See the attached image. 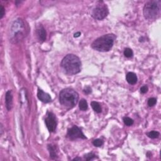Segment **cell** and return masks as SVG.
Instances as JSON below:
<instances>
[{"mask_svg": "<svg viewBox=\"0 0 161 161\" xmlns=\"http://www.w3.org/2000/svg\"><path fill=\"white\" fill-rule=\"evenodd\" d=\"M62 68L68 74L74 75L80 73L81 69V62L79 57L74 54H68L62 60Z\"/></svg>", "mask_w": 161, "mask_h": 161, "instance_id": "1", "label": "cell"}, {"mask_svg": "<svg viewBox=\"0 0 161 161\" xmlns=\"http://www.w3.org/2000/svg\"><path fill=\"white\" fill-rule=\"evenodd\" d=\"M116 39V35L113 33L104 35L98 38L91 44L94 50L99 52H108L111 50Z\"/></svg>", "mask_w": 161, "mask_h": 161, "instance_id": "2", "label": "cell"}, {"mask_svg": "<svg viewBox=\"0 0 161 161\" xmlns=\"http://www.w3.org/2000/svg\"><path fill=\"white\" fill-rule=\"evenodd\" d=\"M26 28L23 21L18 19L12 24L10 28V40L13 44H17L22 41L25 36Z\"/></svg>", "mask_w": 161, "mask_h": 161, "instance_id": "3", "label": "cell"}, {"mask_svg": "<svg viewBox=\"0 0 161 161\" xmlns=\"http://www.w3.org/2000/svg\"><path fill=\"white\" fill-rule=\"evenodd\" d=\"M79 94L71 88L62 90L59 94V101L62 105L68 108H72L77 104Z\"/></svg>", "mask_w": 161, "mask_h": 161, "instance_id": "4", "label": "cell"}, {"mask_svg": "<svg viewBox=\"0 0 161 161\" xmlns=\"http://www.w3.org/2000/svg\"><path fill=\"white\" fill-rule=\"evenodd\" d=\"M144 15L145 19L155 20L159 19L161 12V1L152 0L145 3L144 7Z\"/></svg>", "mask_w": 161, "mask_h": 161, "instance_id": "5", "label": "cell"}, {"mask_svg": "<svg viewBox=\"0 0 161 161\" xmlns=\"http://www.w3.org/2000/svg\"><path fill=\"white\" fill-rule=\"evenodd\" d=\"M108 9L103 1L99 2V4L93 8L91 12V16L94 19L102 20L105 19L108 15Z\"/></svg>", "mask_w": 161, "mask_h": 161, "instance_id": "6", "label": "cell"}, {"mask_svg": "<svg viewBox=\"0 0 161 161\" xmlns=\"http://www.w3.org/2000/svg\"><path fill=\"white\" fill-rule=\"evenodd\" d=\"M45 123L46 124L47 128L50 132H54L56 131L57 125V118L52 112H48L47 117L45 119Z\"/></svg>", "mask_w": 161, "mask_h": 161, "instance_id": "7", "label": "cell"}, {"mask_svg": "<svg viewBox=\"0 0 161 161\" xmlns=\"http://www.w3.org/2000/svg\"><path fill=\"white\" fill-rule=\"evenodd\" d=\"M68 137L71 140H75L77 138L86 139V136L82 132V130L78 126H73L72 128L69 129L68 131Z\"/></svg>", "mask_w": 161, "mask_h": 161, "instance_id": "8", "label": "cell"}, {"mask_svg": "<svg viewBox=\"0 0 161 161\" xmlns=\"http://www.w3.org/2000/svg\"><path fill=\"white\" fill-rule=\"evenodd\" d=\"M36 32H37V35L38 40L43 42L46 40L47 37V32L45 31V29L42 25H39L36 29Z\"/></svg>", "mask_w": 161, "mask_h": 161, "instance_id": "9", "label": "cell"}, {"mask_svg": "<svg viewBox=\"0 0 161 161\" xmlns=\"http://www.w3.org/2000/svg\"><path fill=\"white\" fill-rule=\"evenodd\" d=\"M37 97L39 100H40L42 102L45 103H48L52 101V98L50 96L48 93H45L44 91L40 89H38Z\"/></svg>", "mask_w": 161, "mask_h": 161, "instance_id": "10", "label": "cell"}, {"mask_svg": "<svg viewBox=\"0 0 161 161\" xmlns=\"http://www.w3.org/2000/svg\"><path fill=\"white\" fill-rule=\"evenodd\" d=\"M5 103L7 110L10 111L13 108V95H12L11 90H8L6 93Z\"/></svg>", "mask_w": 161, "mask_h": 161, "instance_id": "11", "label": "cell"}, {"mask_svg": "<svg viewBox=\"0 0 161 161\" xmlns=\"http://www.w3.org/2000/svg\"><path fill=\"white\" fill-rule=\"evenodd\" d=\"M126 80L128 82V83H129L130 84H135L137 82V76L134 73V72H130L127 73V76H126Z\"/></svg>", "mask_w": 161, "mask_h": 161, "instance_id": "12", "label": "cell"}, {"mask_svg": "<svg viewBox=\"0 0 161 161\" xmlns=\"http://www.w3.org/2000/svg\"><path fill=\"white\" fill-rule=\"evenodd\" d=\"M48 150L49 151L50 157L51 159H56L58 157V155H57V148L56 145H48Z\"/></svg>", "mask_w": 161, "mask_h": 161, "instance_id": "13", "label": "cell"}, {"mask_svg": "<svg viewBox=\"0 0 161 161\" xmlns=\"http://www.w3.org/2000/svg\"><path fill=\"white\" fill-rule=\"evenodd\" d=\"M91 105L93 110L95 112H96V113H101L102 111V109L99 103L96 102V101H92L91 103Z\"/></svg>", "mask_w": 161, "mask_h": 161, "instance_id": "14", "label": "cell"}, {"mask_svg": "<svg viewBox=\"0 0 161 161\" xmlns=\"http://www.w3.org/2000/svg\"><path fill=\"white\" fill-rule=\"evenodd\" d=\"M79 107L82 111H86L88 108V105L86 99H82L79 103Z\"/></svg>", "mask_w": 161, "mask_h": 161, "instance_id": "15", "label": "cell"}, {"mask_svg": "<svg viewBox=\"0 0 161 161\" xmlns=\"http://www.w3.org/2000/svg\"><path fill=\"white\" fill-rule=\"evenodd\" d=\"M147 135L149 138L154 139V138H157L159 137V136H160V133L159 132L154 131V130H153V131H150L149 132L147 133Z\"/></svg>", "mask_w": 161, "mask_h": 161, "instance_id": "16", "label": "cell"}, {"mask_svg": "<svg viewBox=\"0 0 161 161\" xmlns=\"http://www.w3.org/2000/svg\"><path fill=\"white\" fill-rule=\"evenodd\" d=\"M124 56H125L127 58H130L133 56V52L131 48H126L124 50Z\"/></svg>", "mask_w": 161, "mask_h": 161, "instance_id": "17", "label": "cell"}, {"mask_svg": "<svg viewBox=\"0 0 161 161\" xmlns=\"http://www.w3.org/2000/svg\"><path fill=\"white\" fill-rule=\"evenodd\" d=\"M123 120L125 125H126L127 126H131L133 124V123H134L133 120L129 117H124Z\"/></svg>", "mask_w": 161, "mask_h": 161, "instance_id": "18", "label": "cell"}, {"mask_svg": "<svg viewBox=\"0 0 161 161\" xmlns=\"http://www.w3.org/2000/svg\"><path fill=\"white\" fill-rule=\"evenodd\" d=\"M93 144L95 145V147H99L102 146V145L104 144V141H103L102 139L98 138V139L94 140L93 142Z\"/></svg>", "mask_w": 161, "mask_h": 161, "instance_id": "19", "label": "cell"}, {"mask_svg": "<svg viewBox=\"0 0 161 161\" xmlns=\"http://www.w3.org/2000/svg\"><path fill=\"white\" fill-rule=\"evenodd\" d=\"M96 157V156L95 154H94L93 153H89L84 156V158L86 160H92L94 159H95Z\"/></svg>", "mask_w": 161, "mask_h": 161, "instance_id": "20", "label": "cell"}, {"mask_svg": "<svg viewBox=\"0 0 161 161\" xmlns=\"http://www.w3.org/2000/svg\"><path fill=\"white\" fill-rule=\"evenodd\" d=\"M157 103V99L155 98H149L148 100V105L149 106H153L156 104Z\"/></svg>", "mask_w": 161, "mask_h": 161, "instance_id": "21", "label": "cell"}, {"mask_svg": "<svg viewBox=\"0 0 161 161\" xmlns=\"http://www.w3.org/2000/svg\"><path fill=\"white\" fill-rule=\"evenodd\" d=\"M148 88L147 86H143L140 88V93L142 94H145L148 91Z\"/></svg>", "mask_w": 161, "mask_h": 161, "instance_id": "22", "label": "cell"}, {"mask_svg": "<svg viewBox=\"0 0 161 161\" xmlns=\"http://www.w3.org/2000/svg\"><path fill=\"white\" fill-rule=\"evenodd\" d=\"M84 92L87 94V95H88V94H90L91 93V88L89 86H87L86 87L85 89H84Z\"/></svg>", "mask_w": 161, "mask_h": 161, "instance_id": "23", "label": "cell"}, {"mask_svg": "<svg viewBox=\"0 0 161 161\" xmlns=\"http://www.w3.org/2000/svg\"><path fill=\"white\" fill-rule=\"evenodd\" d=\"M0 7H1V10H0V11H1V19H2L3 18V17H4V15H5V8H4V7H3V5H1V6H0Z\"/></svg>", "mask_w": 161, "mask_h": 161, "instance_id": "24", "label": "cell"}, {"mask_svg": "<svg viewBox=\"0 0 161 161\" xmlns=\"http://www.w3.org/2000/svg\"><path fill=\"white\" fill-rule=\"evenodd\" d=\"M81 32H76V33H74V37H75V38H78V37H80V36L81 35Z\"/></svg>", "mask_w": 161, "mask_h": 161, "instance_id": "25", "label": "cell"}, {"mask_svg": "<svg viewBox=\"0 0 161 161\" xmlns=\"http://www.w3.org/2000/svg\"><path fill=\"white\" fill-rule=\"evenodd\" d=\"M81 160V158H79V157H77V158H75V159H73V160Z\"/></svg>", "mask_w": 161, "mask_h": 161, "instance_id": "26", "label": "cell"}]
</instances>
